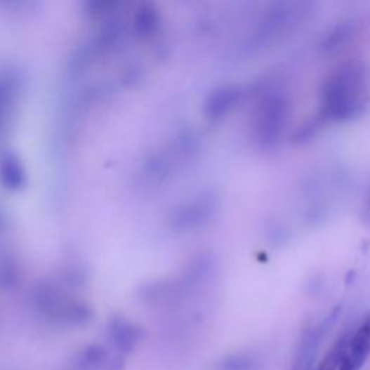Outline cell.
<instances>
[{"label": "cell", "instance_id": "obj_1", "mask_svg": "<svg viewBox=\"0 0 370 370\" xmlns=\"http://www.w3.org/2000/svg\"><path fill=\"white\" fill-rule=\"evenodd\" d=\"M367 105L369 72L362 62H346L334 70L323 84L319 119L350 121L360 117Z\"/></svg>", "mask_w": 370, "mask_h": 370}, {"label": "cell", "instance_id": "obj_2", "mask_svg": "<svg viewBox=\"0 0 370 370\" xmlns=\"http://www.w3.org/2000/svg\"><path fill=\"white\" fill-rule=\"evenodd\" d=\"M289 121V100L277 87L262 93L252 123V138L262 151H274L281 145Z\"/></svg>", "mask_w": 370, "mask_h": 370}, {"label": "cell", "instance_id": "obj_3", "mask_svg": "<svg viewBox=\"0 0 370 370\" xmlns=\"http://www.w3.org/2000/svg\"><path fill=\"white\" fill-rule=\"evenodd\" d=\"M311 2H275L269 5L255 23L252 42L256 46L284 39L312 15Z\"/></svg>", "mask_w": 370, "mask_h": 370}, {"label": "cell", "instance_id": "obj_4", "mask_svg": "<svg viewBox=\"0 0 370 370\" xmlns=\"http://www.w3.org/2000/svg\"><path fill=\"white\" fill-rule=\"evenodd\" d=\"M220 210L218 197L214 192H203L180 204L171 214V225L178 232H197L206 229Z\"/></svg>", "mask_w": 370, "mask_h": 370}, {"label": "cell", "instance_id": "obj_5", "mask_svg": "<svg viewBox=\"0 0 370 370\" xmlns=\"http://www.w3.org/2000/svg\"><path fill=\"white\" fill-rule=\"evenodd\" d=\"M338 314L340 308H336L322 323L315 324L304 333L297 350V357H295V362L292 364V370H314L319 346H322L327 333L333 329L334 323L337 322Z\"/></svg>", "mask_w": 370, "mask_h": 370}, {"label": "cell", "instance_id": "obj_6", "mask_svg": "<svg viewBox=\"0 0 370 370\" xmlns=\"http://www.w3.org/2000/svg\"><path fill=\"white\" fill-rule=\"evenodd\" d=\"M243 97L244 90L239 84L227 83L217 86L204 98L203 113L211 121L225 119L242 103Z\"/></svg>", "mask_w": 370, "mask_h": 370}, {"label": "cell", "instance_id": "obj_7", "mask_svg": "<svg viewBox=\"0 0 370 370\" xmlns=\"http://www.w3.org/2000/svg\"><path fill=\"white\" fill-rule=\"evenodd\" d=\"M370 356V312L352 331L348 355L344 357L338 370H360Z\"/></svg>", "mask_w": 370, "mask_h": 370}, {"label": "cell", "instance_id": "obj_8", "mask_svg": "<svg viewBox=\"0 0 370 370\" xmlns=\"http://www.w3.org/2000/svg\"><path fill=\"white\" fill-rule=\"evenodd\" d=\"M359 32V23L355 19H344L333 25L319 41V49L326 54H333L346 46Z\"/></svg>", "mask_w": 370, "mask_h": 370}, {"label": "cell", "instance_id": "obj_9", "mask_svg": "<svg viewBox=\"0 0 370 370\" xmlns=\"http://www.w3.org/2000/svg\"><path fill=\"white\" fill-rule=\"evenodd\" d=\"M350 336H352V331H346L343 336H340L338 340L333 344L330 352L324 356L322 362L314 367V370H338L344 357H346L348 355Z\"/></svg>", "mask_w": 370, "mask_h": 370}, {"label": "cell", "instance_id": "obj_10", "mask_svg": "<svg viewBox=\"0 0 370 370\" xmlns=\"http://www.w3.org/2000/svg\"><path fill=\"white\" fill-rule=\"evenodd\" d=\"M262 359L255 353H232L217 363L216 370H260Z\"/></svg>", "mask_w": 370, "mask_h": 370}, {"label": "cell", "instance_id": "obj_11", "mask_svg": "<svg viewBox=\"0 0 370 370\" xmlns=\"http://www.w3.org/2000/svg\"><path fill=\"white\" fill-rule=\"evenodd\" d=\"M362 218L366 225H370V190L367 192V197H366V201H364V206H363V214H362Z\"/></svg>", "mask_w": 370, "mask_h": 370}]
</instances>
